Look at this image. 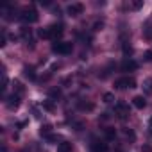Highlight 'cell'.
I'll return each mask as SVG.
<instances>
[{"mask_svg":"<svg viewBox=\"0 0 152 152\" xmlns=\"http://www.w3.org/2000/svg\"><path fill=\"white\" fill-rule=\"evenodd\" d=\"M38 18H39V15H38V11L34 7H23L20 11V15H18V20L23 22V23H36Z\"/></svg>","mask_w":152,"mask_h":152,"instance_id":"6da1fadb","label":"cell"},{"mask_svg":"<svg viewBox=\"0 0 152 152\" xmlns=\"http://www.w3.org/2000/svg\"><path fill=\"white\" fill-rule=\"evenodd\" d=\"M73 50V45L68 43V41H57L52 45V52L54 54H61V56H66V54H72Z\"/></svg>","mask_w":152,"mask_h":152,"instance_id":"7a4b0ae2","label":"cell"},{"mask_svg":"<svg viewBox=\"0 0 152 152\" xmlns=\"http://www.w3.org/2000/svg\"><path fill=\"white\" fill-rule=\"evenodd\" d=\"M115 88L116 90H131L136 88V79L134 77H120L115 81Z\"/></svg>","mask_w":152,"mask_h":152,"instance_id":"3957f363","label":"cell"},{"mask_svg":"<svg viewBox=\"0 0 152 152\" xmlns=\"http://www.w3.org/2000/svg\"><path fill=\"white\" fill-rule=\"evenodd\" d=\"M115 115H116L120 120H125V118H129V115H131V111H129V106H127L125 102H118V104L115 106Z\"/></svg>","mask_w":152,"mask_h":152,"instance_id":"277c9868","label":"cell"},{"mask_svg":"<svg viewBox=\"0 0 152 152\" xmlns=\"http://www.w3.org/2000/svg\"><path fill=\"white\" fill-rule=\"evenodd\" d=\"M83 11H84V6L79 4V2L68 6V15H70V16H79V15H83Z\"/></svg>","mask_w":152,"mask_h":152,"instance_id":"5b68a950","label":"cell"},{"mask_svg":"<svg viewBox=\"0 0 152 152\" xmlns=\"http://www.w3.org/2000/svg\"><path fill=\"white\" fill-rule=\"evenodd\" d=\"M136 68H138V63L132 61L131 57H127V59L122 63V72H134Z\"/></svg>","mask_w":152,"mask_h":152,"instance_id":"8992f818","label":"cell"},{"mask_svg":"<svg viewBox=\"0 0 152 152\" xmlns=\"http://www.w3.org/2000/svg\"><path fill=\"white\" fill-rule=\"evenodd\" d=\"M48 31H50V39H57L63 34V25H50Z\"/></svg>","mask_w":152,"mask_h":152,"instance_id":"52a82bcc","label":"cell"},{"mask_svg":"<svg viewBox=\"0 0 152 152\" xmlns=\"http://www.w3.org/2000/svg\"><path fill=\"white\" fill-rule=\"evenodd\" d=\"M7 107H9V109H18V107H20V95L13 93V95L7 99Z\"/></svg>","mask_w":152,"mask_h":152,"instance_id":"ba28073f","label":"cell"},{"mask_svg":"<svg viewBox=\"0 0 152 152\" xmlns=\"http://www.w3.org/2000/svg\"><path fill=\"white\" fill-rule=\"evenodd\" d=\"M91 152H111L107 143H102V141H95L91 145Z\"/></svg>","mask_w":152,"mask_h":152,"instance_id":"9c48e42d","label":"cell"},{"mask_svg":"<svg viewBox=\"0 0 152 152\" xmlns=\"http://www.w3.org/2000/svg\"><path fill=\"white\" fill-rule=\"evenodd\" d=\"M132 106H134L136 109H143V107L147 106V100L143 99V95H136V97L132 99Z\"/></svg>","mask_w":152,"mask_h":152,"instance_id":"30bf717a","label":"cell"},{"mask_svg":"<svg viewBox=\"0 0 152 152\" xmlns=\"http://www.w3.org/2000/svg\"><path fill=\"white\" fill-rule=\"evenodd\" d=\"M141 7H143V0H132V2L127 4V9H131V11H138Z\"/></svg>","mask_w":152,"mask_h":152,"instance_id":"8fae6325","label":"cell"},{"mask_svg":"<svg viewBox=\"0 0 152 152\" xmlns=\"http://www.w3.org/2000/svg\"><path fill=\"white\" fill-rule=\"evenodd\" d=\"M23 75H25V77H29L31 81L36 79V73H34V68H32V66H25V68H23Z\"/></svg>","mask_w":152,"mask_h":152,"instance_id":"7c38bea8","label":"cell"},{"mask_svg":"<svg viewBox=\"0 0 152 152\" xmlns=\"http://www.w3.org/2000/svg\"><path fill=\"white\" fill-rule=\"evenodd\" d=\"M48 97H50V100H59L61 99V90L59 88H52L48 91Z\"/></svg>","mask_w":152,"mask_h":152,"instance_id":"4fadbf2b","label":"cell"},{"mask_svg":"<svg viewBox=\"0 0 152 152\" xmlns=\"http://www.w3.org/2000/svg\"><path fill=\"white\" fill-rule=\"evenodd\" d=\"M57 152H72V143L68 141H63L57 145Z\"/></svg>","mask_w":152,"mask_h":152,"instance_id":"5bb4252c","label":"cell"},{"mask_svg":"<svg viewBox=\"0 0 152 152\" xmlns=\"http://www.w3.org/2000/svg\"><path fill=\"white\" fill-rule=\"evenodd\" d=\"M50 132H52V125L50 124H43L41 129H39V134L41 136H50Z\"/></svg>","mask_w":152,"mask_h":152,"instance_id":"9a60e30c","label":"cell"},{"mask_svg":"<svg viewBox=\"0 0 152 152\" xmlns=\"http://www.w3.org/2000/svg\"><path fill=\"white\" fill-rule=\"evenodd\" d=\"M77 107H79L81 111H91V109H93V104H91V102H79Z\"/></svg>","mask_w":152,"mask_h":152,"instance_id":"2e32d148","label":"cell"},{"mask_svg":"<svg viewBox=\"0 0 152 152\" xmlns=\"http://www.w3.org/2000/svg\"><path fill=\"white\" fill-rule=\"evenodd\" d=\"M104 132H106V138H107V140H115V138H116V131H115L113 127H106Z\"/></svg>","mask_w":152,"mask_h":152,"instance_id":"e0dca14e","label":"cell"},{"mask_svg":"<svg viewBox=\"0 0 152 152\" xmlns=\"http://www.w3.org/2000/svg\"><path fill=\"white\" fill-rule=\"evenodd\" d=\"M38 36L43 38V39H50V31H48V27H47V29H39V31H38Z\"/></svg>","mask_w":152,"mask_h":152,"instance_id":"ac0fdd59","label":"cell"},{"mask_svg":"<svg viewBox=\"0 0 152 152\" xmlns=\"http://www.w3.org/2000/svg\"><path fill=\"white\" fill-rule=\"evenodd\" d=\"M43 109H47V111H56V106H54V100H45L43 102Z\"/></svg>","mask_w":152,"mask_h":152,"instance_id":"d6986e66","label":"cell"},{"mask_svg":"<svg viewBox=\"0 0 152 152\" xmlns=\"http://www.w3.org/2000/svg\"><path fill=\"white\" fill-rule=\"evenodd\" d=\"M122 132H124V136H125V138H129L131 141H134V140H136V134L132 132V129H127V127H125Z\"/></svg>","mask_w":152,"mask_h":152,"instance_id":"ffe728a7","label":"cell"},{"mask_svg":"<svg viewBox=\"0 0 152 152\" xmlns=\"http://www.w3.org/2000/svg\"><path fill=\"white\" fill-rule=\"evenodd\" d=\"M143 91L148 93V95L152 93V79H147V81L143 83Z\"/></svg>","mask_w":152,"mask_h":152,"instance_id":"44dd1931","label":"cell"},{"mask_svg":"<svg viewBox=\"0 0 152 152\" xmlns=\"http://www.w3.org/2000/svg\"><path fill=\"white\" fill-rule=\"evenodd\" d=\"M22 36H23V38H25V39H27L29 43H32V41H31V29L23 27V29H22Z\"/></svg>","mask_w":152,"mask_h":152,"instance_id":"7402d4cb","label":"cell"},{"mask_svg":"<svg viewBox=\"0 0 152 152\" xmlns=\"http://www.w3.org/2000/svg\"><path fill=\"white\" fill-rule=\"evenodd\" d=\"M13 86H15V90H16V95H22V93H23V86H22V83L15 81V83H13Z\"/></svg>","mask_w":152,"mask_h":152,"instance_id":"603a6c76","label":"cell"},{"mask_svg":"<svg viewBox=\"0 0 152 152\" xmlns=\"http://www.w3.org/2000/svg\"><path fill=\"white\" fill-rule=\"evenodd\" d=\"M102 99H104V102H106V104H111V102L115 100V95H113V93H104V97H102Z\"/></svg>","mask_w":152,"mask_h":152,"instance_id":"cb8c5ba5","label":"cell"},{"mask_svg":"<svg viewBox=\"0 0 152 152\" xmlns=\"http://www.w3.org/2000/svg\"><path fill=\"white\" fill-rule=\"evenodd\" d=\"M59 140V136H56V134H50V136H47V141L48 143H56Z\"/></svg>","mask_w":152,"mask_h":152,"instance_id":"d4e9b609","label":"cell"},{"mask_svg":"<svg viewBox=\"0 0 152 152\" xmlns=\"http://www.w3.org/2000/svg\"><path fill=\"white\" fill-rule=\"evenodd\" d=\"M143 59L150 63V61H152V50H147V52H145V56H143Z\"/></svg>","mask_w":152,"mask_h":152,"instance_id":"484cf974","label":"cell"},{"mask_svg":"<svg viewBox=\"0 0 152 152\" xmlns=\"http://www.w3.org/2000/svg\"><path fill=\"white\" fill-rule=\"evenodd\" d=\"M104 27V22H95V25H93V31H100Z\"/></svg>","mask_w":152,"mask_h":152,"instance_id":"4316f807","label":"cell"},{"mask_svg":"<svg viewBox=\"0 0 152 152\" xmlns=\"http://www.w3.org/2000/svg\"><path fill=\"white\" fill-rule=\"evenodd\" d=\"M141 152H152V147H148V145H143V147H141Z\"/></svg>","mask_w":152,"mask_h":152,"instance_id":"83f0119b","label":"cell"},{"mask_svg":"<svg viewBox=\"0 0 152 152\" xmlns=\"http://www.w3.org/2000/svg\"><path fill=\"white\" fill-rule=\"evenodd\" d=\"M4 45H6V38L2 36V38H0V47H4Z\"/></svg>","mask_w":152,"mask_h":152,"instance_id":"f1b7e54d","label":"cell"},{"mask_svg":"<svg viewBox=\"0 0 152 152\" xmlns=\"http://www.w3.org/2000/svg\"><path fill=\"white\" fill-rule=\"evenodd\" d=\"M150 134H152V120H150Z\"/></svg>","mask_w":152,"mask_h":152,"instance_id":"f546056e","label":"cell"}]
</instances>
